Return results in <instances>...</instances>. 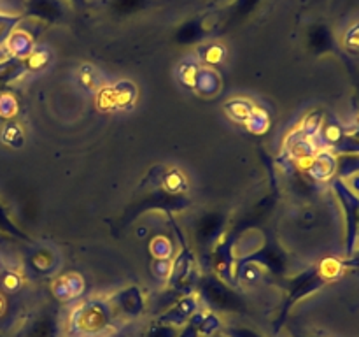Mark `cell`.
Instances as JSON below:
<instances>
[{
  "label": "cell",
  "instance_id": "6da1fadb",
  "mask_svg": "<svg viewBox=\"0 0 359 337\" xmlns=\"http://www.w3.org/2000/svg\"><path fill=\"white\" fill-rule=\"evenodd\" d=\"M333 171H335V158H333L330 153L319 154L318 160H316V165H314L316 178L326 179L333 174Z\"/></svg>",
  "mask_w": 359,
  "mask_h": 337
},
{
  "label": "cell",
  "instance_id": "7a4b0ae2",
  "mask_svg": "<svg viewBox=\"0 0 359 337\" xmlns=\"http://www.w3.org/2000/svg\"><path fill=\"white\" fill-rule=\"evenodd\" d=\"M198 84L203 91H212L217 86L216 74L210 72V70H202L198 74Z\"/></svg>",
  "mask_w": 359,
  "mask_h": 337
},
{
  "label": "cell",
  "instance_id": "3957f363",
  "mask_svg": "<svg viewBox=\"0 0 359 337\" xmlns=\"http://www.w3.org/2000/svg\"><path fill=\"white\" fill-rule=\"evenodd\" d=\"M351 188H353L354 195L359 197V172H356V174L351 178Z\"/></svg>",
  "mask_w": 359,
  "mask_h": 337
}]
</instances>
